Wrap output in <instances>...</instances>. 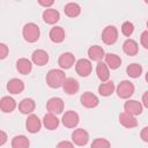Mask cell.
I'll list each match as a JSON object with an SVG mask.
<instances>
[{"mask_svg": "<svg viewBox=\"0 0 148 148\" xmlns=\"http://www.w3.org/2000/svg\"><path fill=\"white\" fill-rule=\"evenodd\" d=\"M66 75L65 72L61 69H50L46 74V83L50 88L57 89L64 86L65 81H66Z\"/></svg>", "mask_w": 148, "mask_h": 148, "instance_id": "6da1fadb", "label": "cell"}, {"mask_svg": "<svg viewBox=\"0 0 148 148\" xmlns=\"http://www.w3.org/2000/svg\"><path fill=\"white\" fill-rule=\"evenodd\" d=\"M22 35H23L24 39L28 43H35V42H37L39 39V36H40L39 27L36 23H32V22L27 23L23 27Z\"/></svg>", "mask_w": 148, "mask_h": 148, "instance_id": "7a4b0ae2", "label": "cell"}, {"mask_svg": "<svg viewBox=\"0 0 148 148\" xmlns=\"http://www.w3.org/2000/svg\"><path fill=\"white\" fill-rule=\"evenodd\" d=\"M134 84L128 81V80H124L121 81L118 87H117V95L119 98H123V99H126V98H130L133 94H134Z\"/></svg>", "mask_w": 148, "mask_h": 148, "instance_id": "3957f363", "label": "cell"}, {"mask_svg": "<svg viewBox=\"0 0 148 148\" xmlns=\"http://www.w3.org/2000/svg\"><path fill=\"white\" fill-rule=\"evenodd\" d=\"M118 39V30L114 25H108L102 31V40L106 45H112Z\"/></svg>", "mask_w": 148, "mask_h": 148, "instance_id": "277c9868", "label": "cell"}, {"mask_svg": "<svg viewBox=\"0 0 148 148\" xmlns=\"http://www.w3.org/2000/svg\"><path fill=\"white\" fill-rule=\"evenodd\" d=\"M92 69V65L89 59L81 58L75 62V71L81 77H87L90 75Z\"/></svg>", "mask_w": 148, "mask_h": 148, "instance_id": "5b68a950", "label": "cell"}, {"mask_svg": "<svg viewBox=\"0 0 148 148\" xmlns=\"http://www.w3.org/2000/svg\"><path fill=\"white\" fill-rule=\"evenodd\" d=\"M79 121H80V117H79V114H77L75 111H73V110L66 111V112L62 114V118H61L62 125H64L65 127H67V128H74V127H76L77 124H79Z\"/></svg>", "mask_w": 148, "mask_h": 148, "instance_id": "8992f818", "label": "cell"}, {"mask_svg": "<svg viewBox=\"0 0 148 148\" xmlns=\"http://www.w3.org/2000/svg\"><path fill=\"white\" fill-rule=\"evenodd\" d=\"M72 141L76 146H86L89 141V133L83 128H76L72 133Z\"/></svg>", "mask_w": 148, "mask_h": 148, "instance_id": "52a82bcc", "label": "cell"}, {"mask_svg": "<svg viewBox=\"0 0 148 148\" xmlns=\"http://www.w3.org/2000/svg\"><path fill=\"white\" fill-rule=\"evenodd\" d=\"M64 101L60 98V97H52L47 101L46 103V109L50 113H53V114H59L64 111Z\"/></svg>", "mask_w": 148, "mask_h": 148, "instance_id": "ba28073f", "label": "cell"}, {"mask_svg": "<svg viewBox=\"0 0 148 148\" xmlns=\"http://www.w3.org/2000/svg\"><path fill=\"white\" fill-rule=\"evenodd\" d=\"M80 102H81V104H82L84 108L92 109V108H96V106L98 105L99 99H98V97H97L95 94H92V92H90V91H86V92H83V94L81 95Z\"/></svg>", "mask_w": 148, "mask_h": 148, "instance_id": "9c48e42d", "label": "cell"}, {"mask_svg": "<svg viewBox=\"0 0 148 148\" xmlns=\"http://www.w3.org/2000/svg\"><path fill=\"white\" fill-rule=\"evenodd\" d=\"M40 127H42V121L36 114L28 116V118L25 120V128L29 133H32V134L37 133L40 131Z\"/></svg>", "mask_w": 148, "mask_h": 148, "instance_id": "30bf717a", "label": "cell"}, {"mask_svg": "<svg viewBox=\"0 0 148 148\" xmlns=\"http://www.w3.org/2000/svg\"><path fill=\"white\" fill-rule=\"evenodd\" d=\"M75 64V56L72 52H64L59 56L58 65L62 69H69Z\"/></svg>", "mask_w": 148, "mask_h": 148, "instance_id": "8fae6325", "label": "cell"}, {"mask_svg": "<svg viewBox=\"0 0 148 148\" xmlns=\"http://www.w3.org/2000/svg\"><path fill=\"white\" fill-rule=\"evenodd\" d=\"M124 110H125V112L135 117V116H139L142 113V104L135 99H128L124 104Z\"/></svg>", "mask_w": 148, "mask_h": 148, "instance_id": "7c38bea8", "label": "cell"}, {"mask_svg": "<svg viewBox=\"0 0 148 148\" xmlns=\"http://www.w3.org/2000/svg\"><path fill=\"white\" fill-rule=\"evenodd\" d=\"M31 60L37 66H44L49 62V53L42 49L35 50L31 54Z\"/></svg>", "mask_w": 148, "mask_h": 148, "instance_id": "4fadbf2b", "label": "cell"}, {"mask_svg": "<svg viewBox=\"0 0 148 148\" xmlns=\"http://www.w3.org/2000/svg\"><path fill=\"white\" fill-rule=\"evenodd\" d=\"M42 17H43V20H44L45 23H47V24H54V23H57L59 21L60 14L54 8H46L43 12Z\"/></svg>", "mask_w": 148, "mask_h": 148, "instance_id": "5bb4252c", "label": "cell"}, {"mask_svg": "<svg viewBox=\"0 0 148 148\" xmlns=\"http://www.w3.org/2000/svg\"><path fill=\"white\" fill-rule=\"evenodd\" d=\"M88 56H89V59L92 60V61H102V59L105 57V52L103 50L102 46L99 45H92L88 49Z\"/></svg>", "mask_w": 148, "mask_h": 148, "instance_id": "9a60e30c", "label": "cell"}, {"mask_svg": "<svg viewBox=\"0 0 148 148\" xmlns=\"http://www.w3.org/2000/svg\"><path fill=\"white\" fill-rule=\"evenodd\" d=\"M7 90L13 95L21 94L24 90V83L20 79H12L7 82Z\"/></svg>", "mask_w": 148, "mask_h": 148, "instance_id": "2e32d148", "label": "cell"}, {"mask_svg": "<svg viewBox=\"0 0 148 148\" xmlns=\"http://www.w3.org/2000/svg\"><path fill=\"white\" fill-rule=\"evenodd\" d=\"M36 108V103L32 98H23L18 103V110L23 114H32Z\"/></svg>", "mask_w": 148, "mask_h": 148, "instance_id": "e0dca14e", "label": "cell"}, {"mask_svg": "<svg viewBox=\"0 0 148 148\" xmlns=\"http://www.w3.org/2000/svg\"><path fill=\"white\" fill-rule=\"evenodd\" d=\"M16 108V101L10 96H3L0 99V109L5 113L13 112Z\"/></svg>", "mask_w": 148, "mask_h": 148, "instance_id": "ac0fdd59", "label": "cell"}, {"mask_svg": "<svg viewBox=\"0 0 148 148\" xmlns=\"http://www.w3.org/2000/svg\"><path fill=\"white\" fill-rule=\"evenodd\" d=\"M119 123L126 128H133L138 126V120L135 119V117L127 112H121L119 114Z\"/></svg>", "mask_w": 148, "mask_h": 148, "instance_id": "d6986e66", "label": "cell"}, {"mask_svg": "<svg viewBox=\"0 0 148 148\" xmlns=\"http://www.w3.org/2000/svg\"><path fill=\"white\" fill-rule=\"evenodd\" d=\"M79 88H80V84H79L77 80H75L74 77H67L62 86V89L67 95L76 94L79 91Z\"/></svg>", "mask_w": 148, "mask_h": 148, "instance_id": "ffe728a7", "label": "cell"}, {"mask_svg": "<svg viewBox=\"0 0 148 148\" xmlns=\"http://www.w3.org/2000/svg\"><path fill=\"white\" fill-rule=\"evenodd\" d=\"M49 37L56 44L62 43L64 39H65V30H64V28H61V27H53V28H51V30L49 32Z\"/></svg>", "mask_w": 148, "mask_h": 148, "instance_id": "44dd1931", "label": "cell"}, {"mask_svg": "<svg viewBox=\"0 0 148 148\" xmlns=\"http://www.w3.org/2000/svg\"><path fill=\"white\" fill-rule=\"evenodd\" d=\"M16 69L20 74H23V75H27L31 72L32 69V64L29 59L27 58H20L17 61H16Z\"/></svg>", "mask_w": 148, "mask_h": 148, "instance_id": "7402d4cb", "label": "cell"}, {"mask_svg": "<svg viewBox=\"0 0 148 148\" xmlns=\"http://www.w3.org/2000/svg\"><path fill=\"white\" fill-rule=\"evenodd\" d=\"M43 125L45 126L46 130L53 131V130H56L59 126V119L57 118L56 114L49 112V113H46L43 117Z\"/></svg>", "mask_w": 148, "mask_h": 148, "instance_id": "603a6c76", "label": "cell"}, {"mask_svg": "<svg viewBox=\"0 0 148 148\" xmlns=\"http://www.w3.org/2000/svg\"><path fill=\"white\" fill-rule=\"evenodd\" d=\"M123 50H124V52H125L127 56L133 57V56H136V54H138V52H139V46H138V43H136L134 39L128 38V39H126V40L124 42V44H123Z\"/></svg>", "mask_w": 148, "mask_h": 148, "instance_id": "cb8c5ba5", "label": "cell"}, {"mask_svg": "<svg viewBox=\"0 0 148 148\" xmlns=\"http://www.w3.org/2000/svg\"><path fill=\"white\" fill-rule=\"evenodd\" d=\"M96 74L98 76V79L102 81V82H108L109 77H110V72H109V67L105 62L103 61H99L97 62V66H96Z\"/></svg>", "mask_w": 148, "mask_h": 148, "instance_id": "d4e9b609", "label": "cell"}, {"mask_svg": "<svg viewBox=\"0 0 148 148\" xmlns=\"http://www.w3.org/2000/svg\"><path fill=\"white\" fill-rule=\"evenodd\" d=\"M104 59H105V64H106L108 67L111 68V69H117V68H119L120 65H121V59H120V57H119L118 54H114V53H106L105 57H104Z\"/></svg>", "mask_w": 148, "mask_h": 148, "instance_id": "484cf974", "label": "cell"}, {"mask_svg": "<svg viewBox=\"0 0 148 148\" xmlns=\"http://www.w3.org/2000/svg\"><path fill=\"white\" fill-rule=\"evenodd\" d=\"M64 12L68 17H76L81 13V7L76 2H68L64 7Z\"/></svg>", "mask_w": 148, "mask_h": 148, "instance_id": "4316f807", "label": "cell"}, {"mask_svg": "<svg viewBox=\"0 0 148 148\" xmlns=\"http://www.w3.org/2000/svg\"><path fill=\"white\" fill-rule=\"evenodd\" d=\"M116 87H114V83L112 81H108V82H103L98 86V92L101 96H104V97H108V96H111L114 91Z\"/></svg>", "mask_w": 148, "mask_h": 148, "instance_id": "83f0119b", "label": "cell"}, {"mask_svg": "<svg viewBox=\"0 0 148 148\" xmlns=\"http://www.w3.org/2000/svg\"><path fill=\"white\" fill-rule=\"evenodd\" d=\"M30 141L25 135H15L12 139V148H29Z\"/></svg>", "mask_w": 148, "mask_h": 148, "instance_id": "f1b7e54d", "label": "cell"}, {"mask_svg": "<svg viewBox=\"0 0 148 148\" xmlns=\"http://www.w3.org/2000/svg\"><path fill=\"white\" fill-rule=\"evenodd\" d=\"M126 73L132 79H138L142 74V66L140 64H131L126 67Z\"/></svg>", "mask_w": 148, "mask_h": 148, "instance_id": "f546056e", "label": "cell"}, {"mask_svg": "<svg viewBox=\"0 0 148 148\" xmlns=\"http://www.w3.org/2000/svg\"><path fill=\"white\" fill-rule=\"evenodd\" d=\"M90 148H111V143L104 138H97L91 142Z\"/></svg>", "mask_w": 148, "mask_h": 148, "instance_id": "4dcf8cb0", "label": "cell"}, {"mask_svg": "<svg viewBox=\"0 0 148 148\" xmlns=\"http://www.w3.org/2000/svg\"><path fill=\"white\" fill-rule=\"evenodd\" d=\"M133 31H134V24L132 22H130V21H125L123 23V25H121V32H123V35L126 36V37H130V36H132Z\"/></svg>", "mask_w": 148, "mask_h": 148, "instance_id": "1f68e13d", "label": "cell"}, {"mask_svg": "<svg viewBox=\"0 0 148 148\" xmlns=\"http://www.w3.org/2000/svg\"><path fill=\"white\" fill-rule=\"evenodd\" d=\"M9 53V49L5 43H0V59L3 60Z\"/></svg>", "mask_w": 148, "mask_h": 148, "instance_id": "d6a6232c", "label": "cell"}, {"mask_svg": "<svg viewBox=\"0 0 148 148\" xmlns=\"http://www.w3.org/2000/svg\"><path fill=\"white\" fill-rule=\"evenodd\" d=\"M140 43L141 45L148 50V30H145L140 36Z\"/></svg>", "mask_w": 148, "mask_h": 148, "instance_id": "836d02e7", "label": "cell"}, {"mask_svg": "<svg viewBox=\"0 0 148 148\" xmlns=\"http://www.w3.org/2000/svg\"><path fill=\"white\" fill-rule=\"evenodd\" d=\"M56 148H74V145H73L71 141L62 140V141L58 142V145L56 146Z\"/></svg>", "mask_w": 148, "mask_h": 148, "instance_id": "e575fe53", "label": "cell"}, {"mask_svg": "<svg viewBox=\"0 0 148 148\" xmlns=\"http://www.w3.org/2000/svg\"><path fill=\"white\" fill-rule=\"evenodd\" d=\"M140 138L142 139V141H145V142L148 143V126H146V127H143V128L141 130V132H140Z\"/></svg>", "mask_w": 148, "mask_h": 148, "instance_id": "d590c367", "label": "cell"}, {"mask_svg": "<svg viewBox=\"0 0 148 148\" xmlns=\"http://www.w3.org/2000/svg\"><path fill=\"white\" fill-rule=\"evenodd\" d=\"M38 3H39L40 6H44V7L49 8V7H51V6L54 3V1H53V0H51V1H43V0H38Z\"/></svg>", "mask_w": 148, "mask_h": 148, "instance_id": "8d00e7d4", "label": "cell"}, {"mask_svg": "<svg viewBox=\"0 0 148 148\" xmlns=\"http://www.w3.org/2000/svg\"><path fill=\"white\" fill-rule=\"evenodd\" d=\"M0 135H1V139H0V146H3L7 141V134L5 131H0Z\"/></svg>", "mask_w": 148, "mask_h": 148, "instance_id": "74e56055", "label": "cell"}, {"mask_svg": "<svg viewBox=\"0 0 148 148\" xmlns=\"http://www.w3.org/2000/svg\"><path fill=\"white\" fill-rule=\"evenodd\" d=\"M142 105L148 109V90L145 91V94L142 95Z\"/></svg>", "mask_w": 148, "mask_h": 148, "instance_id": "f35d334b", "label": "cell"}, {"mask_svg": "<svg viewBox=\"0 0 148 148\" xmlns=\"http://www.w3.org/2000/svg\"><path fill=\"white\" fill-rule=\"evenodd\" d=\"M146 81H147V82H148V72H147V73H146Z\"/></svg>", "mask_w": 148, "mask_h": 148, "instance_id": "ab89813d", "label": "cell"}, {"mask_svg": "<svg viewBox=\"0 0 148 148\" xmlns=\"http://www.w3.org/2000/svg\"><path fill=\"white\" fill-rule=\"evenodd\" d=\"M145 2H146V3H148V0H146V1H145Z\"/></svg>", "mask_w": 148, "mask_h": 148, "instance_id": "60d3db41", "label": "cell"}, {"mask_svg": "<svg viewBox=\"0 0 148 148\" xmlns=\"http://www.w3.org/2000/svg\"><path fill=\"white\" fill-rule=\"evenodd\" d=\"M147 28H148V20H147Z\"/></svg>", "mask_w": 148, "mask_h": 148, "instance_id": "b9f144b4", "label": "cell"}]
</instances>
